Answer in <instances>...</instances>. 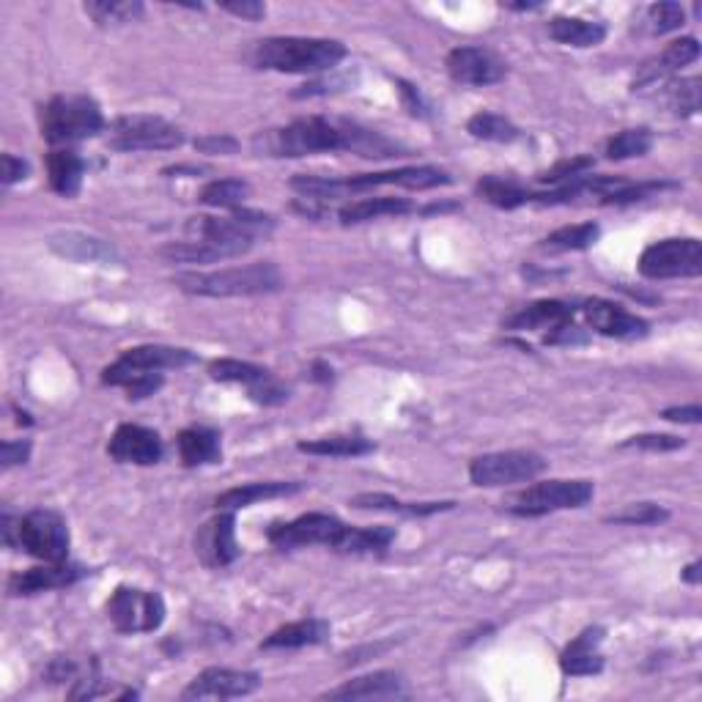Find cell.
Returning a JSON list of instances; mask_svg holds the SVG:
<instances>
[{"mask_svg": "<svg viewBox=\"0 0 702 702\" xmlns=\"http://www.w3.org/2000/svg\"><path fill=\"white\" fill-rule=\"evenodd\" d=\"M256 149L272 157H310L327 155V151H352L366 160L401 157V146L379 132L366 130L355 121L321 119V115H308L280 130L263 132L256 137Z\"/></svg>", "mask_w": 702, "mask_h": 702, "instance_id": "1", "label": "cell"}, {"mask_svg": "<svg viewBox=\"0 0 702 702\" xmlns=\"http://www.w3.org/2000/svg\"><path fill=\"white\" fill-rule=\"evenodd\" d=\"M451 173L434 165L398 168V171L382 173H360L348 178H327V176H294L292 189H297L308 200L343 198L352 193H368L377 187H406V189H434L451 184Z\"/></svg>", "mask_w": 702, "mask_h": 702, "instance_id": "2", "label": "cell"}, {"mask_svg": "<svg viewBox=\"0 0 702 702\" xmlns=\"http://www.w3.org/2000/svg\"><path fill=\"white\" fill-rule=\"evenodd\" d=\"M346 58V47L335 39H313V36H272L258 41L253 50V63L269 72L286 75H316L332 72Z\"/></svg>", "mask_w": 702, "mask_h": 702, "instance_id": "3", "label": "cell"}, {"mask_svg": "<svg viewBox=\"0 0 702 702\" xmlns=\"http://www.w3.org/2000/svg\"><path fill=\"white\" fill-rule=\"evenodd\" d=\"M173 286L195 297H261L283 286V274L274 263H247V267L218 269V272H182Z\"/></svg>", "mask_w": 702, "mask_h": 702, "instance_id": "4", "label": "cell"}, {"mask_svg": "<svg viewBox=\"0 0 702 702\" xmlns=\"http://www.w3.org/2000/svg\"><path fill=\"white\" fill-rule=\"evenodd\" d=\"M104 130V115L91 97L63 94L52 97L41 110V137L50 146H72L97 137Z\"/></svg>", "mask_w": 702, "mask_h": 702, "instance_id": "5", "label": "cell"}, {"mask_svg": "<svg viewBox=\"0 0 702 702\" xmlns=\"http://www.w3.org/2000/svg\"><path fill=\"white\" fill-rule=\"evenodd\" d=\"M184 144V132L160 115H121L110 124L113 151H171Z\"/></svg>", "mask_w": 702, "mask_h": 702, "instance_id": "6", "label": "cell"}, {"mask_svg": "<svg viewBox=\"0 0 702 702\" xmlns=\"http://www.w3.org/2000/svg\"><path fill=\"white\" fill-rule=\"evenodd\" d=\"M593 480H543L519 491L510 500V514L516 516H546L554 510L584 508L593 500Z\"/></svg>", "mask_w": 702, "mask_h": 702, "instance_id": "7", "label": "cell"}, {"mask_svg": "<svg viewBox=\"0 0 702 702\" xmlns=\"http://www.w3.org/2000/svg\"><path fill=\"white\" fill-rule=\"evenodd\" d=\"M346 535L348 525H343L332 514H305L297 516L294 521H280V525H272L267 530L269 543L280 552H292V549L303 546H327L341 552Z\"/></svg>", "mask_w": 702, "mask_h": 702, "instance_id": "8", "label": "cell"}, {"mask_svg": "<svg viewBox=\"0 0 702 702\" xmlns=\"http://www.w3.org/2000/svg\"><path fill=\"white\" fill-rule=\"evenodd\" d=\"M20 549L41 563H63L69 554V527L58 510L36 508L17 521Z\"/></svg>", "mask_w": 702, "mask_h": 702, "instance_id": "9", "label": "cell"}, {"mask_svg": "<svg viewBox=\"0 0 702 702\" xmlns=\"http://www.w3.org/2000/svg\"><path fill=\"white\" fill-rule=\"evenodd\" d=\"M640 274L651 280L700 278L702 274V245L694 236L683 239H662L645 247L640 256Z\"/></svg>", "mask_w": 702, "mask_h": 702, "instance_id": "10", "label": "cell"}, {"mask_svg": "<svg viewBox=\"0 0 702 702\" xmlns=\"http://www.w3.org/2000/svg\"><path fill=\"white\" fill-rule=\"evenodd\" d=\"M108 617L121 635H151L165 623V601L149 590L119 588L108 601Z\"/></svg>", "mask_w": 702, "mask_h": 702, "instance_id": "11", "label": "cell"}, {"mask_svg": "<svg viewBox=\"0 0 702 702\" xmlns=\"http://www.w3.org/2000/svg\"><path fill=\"white\" fill-rule=\"evenodd\" d=\"M198 357L189 348L176 346H135L126 348L124 355L102 371V382L110 387H124L130 379L144 377V373H160L165 368H187Z\"/></svg>", "mask_w": 702, "mask_h": 702, "instance_id": "12", "label": "cell"}, {"mask_svg": "<svg viewBox=\"0 0 702 702\" xmlns=\"http://www.w3.org/2000/svg\"><path fill=\"white\" fill-rule=\"evenodd\" d=\"M543 469H546V461L538 453L500 451L472 458L469 478H472L475 485H483V489H500V485L535 480Z\"/></svg>", "mask_w": 702, "mask_h": 702, "instance_id": "13", "label": "cell"}, {"mask_svg": "<svg viewBox=\"0 0 702 702\" xmlns=\"http://www.w3.org/2000/svg\"><path fill=\"white\" fill-rule=\"evenodd\" d=\"M209 373H212V379H218V382L242 384V387H247V395H250L256 404L280 406L288 401L286 384L278 382L267 368L253 366V362L214 360L212 366H209Z\"/></svg>", "mask_w": 702, "mask_h": 702, "instance_id": "14", "label": "cell"}, {"mask_svg": "<svg viewBox=\"0 0 702 702\" xmlns=\"http://www.w3.org/2000/svg\"><path fill=\"white\" fill-rule=\"evenodd\" d=\"M258 686H261V675L250 669L209 667L189 680L187 689L182 691V700H234V697L253 694Z\"/></svg>", "mask_w": 702, "mask_h": 702, "instance_id": "15", "label": "cell"}, {"mask_svg": "<svg viewBox=\"0 0 702 702\" xmlns=\"http://www.w3.org/2000/svg\"><path fill=\"white\" fill-rule=\"evenodd\" d=\"M447 72H451L453 81L461 83V86L483 88L505 81L508 66H505L503 58L494 50H489V47H456V50L447 56Z\"/></svg>", "mask_w": 702, "mask_h": 702, "instance_id": "16", "label": "cell"}, {"mask_svg": "<svg viewBox=\"0 0 702 702\" xmlns=\"http://www.w3.org/2000/svg\"><path fill=\"white\" fill-rule=\"evenodd\" d=\"M195 554L209 568H225L239 557L242 549L236 543V519L231 510H220V516L200 527L198 535H195Z\"/></svg>", "mask_w": 702, "mask_h": 702, "instance_id": "17", "label": "cell"}, {"mask_svg": "<svg viewBox=\"0 0 702 702\" xmlns=\"http://www.w3.org/2000/svg\"><path fill=\"white\" fill-rule=\"evenodd\" d=\"M108 453L113 461L119 464H137V467H151L162 458L165 447L157 431L146 429V426L124 423L115 429V434L110 436Z\"/></svg>", "mask_w": 702, "mask_h": 702, "instance_id": "18", "label": "cell"}, {"mask_svg": "<svg viewBox=\"0 0 702 702\" xmlns=\"http://www.w3.org/2000/svg\"><path fill=\"white\" fill-rule=\"evenodd\" d=\"M582 313L599 335L617 337V341H637V337H645L648 330H651L645 319L628 313L626 308L609 303V299H588Z\"/></svg>", "mask_w": 702, "mask_h": 702, "instance_id": "19", "label": "cell"}, {"mask_svg": "<svg viewBox=\"0 0 702 702\" xmlns=\"http://www.w3.org/2000/svg\"><path fill=\"white\" fill-rule=\"evenodd\" d=\"M86 568L75 566V563H45L39 568H28L9 579V593L12 595H36L47 593V590L69 588V584L81 582L86 577Z\"/></svg>", "mask_w": 702, "mask_h": 702, "instance_id": "20", "label": "cell"}, {"mask_svg": "<svg viewBox=\"0 0 702 702\" xmlns=\"http://www.w3.org/2000/svg\"><path fill=\"white\" fill-rule=\"evenodd\" d=\"M606 631L601 626L584 628L582 635L571 642L559 656V669L568 678H584V675H599L604 669V656H601V642Z\"/></svg>", "mask_w": 702, "mask_h": 702, "instance_id": "21", "label": "cell"}, {"mask_svg": "<svg viewBox=\"0 0 702 702\" xmlns=\"http://www.w3.org/2000/svg\"><path fill=\"white\" fill-rule=\"evenodd\" d=\"M395 697H406L404 680L398 673L382 669V673L348 680V683L321 694V700H395Z\"/></svg>", "mask_w": 702, "mask_h": 702, "instance_id": "22", "label": "cell"}, {"mask_svg": "<svg viewBox=\"0 0 702 702\" xmlns=\"http://www.w3.org/2000/svg\"><path fill=\"white\" fill-rule=\"evenodd\" d=\"M50 247L63 258L83 263H115L119 253L110 242L99 239V236L77 234V231H63V234L50 236Z\"/></svg>", "mask_w": 702, "mask_h": 702, "instance_id": "23", "label": "cell"}, {"mask_svg": "<svg viewBox=\"0 0 702 702\" xmlns=\"http://www.w3.org/2000/svg\"><path fill=\"white\" fill-rule=\"evenodd\" d=\"M303 489V483H286V480H263V483H245L234 485V489L223 491L214 500L218 510H239L250 508V505L263 503V500H278V497H292Z\"/></svg>", "mask_w": 702, "mask_h": 702, "instance_id": "24", "label": "cell"}, {"mask_svg": "<svg viewBox=\"0 0 702 702\" xmlns=\"http://www.w3.org/2000/svg\"><path fill=\"white\" fill-rule=\"evenodd\" d=\"M574 321V308L559 299H541V303H532L527 308L516 310L514 316L505 319V327L508 330H557V327Z\"/></svg>", "mask_w": 702, "mask_h": 702, "instance_id": "25", "label": "cell"}, {"mask_svg": "<svg viewBox=\"0 0 702 702\" xmlns=\"http://www.w3.org/2000/svg\"><path fill=\"white\" fill-rule=\"evenodd\" d=\"M330 637V623L319 620V617H308V620H297V623H286V626H280L278 631L267 637L261 642L263 651H292V648H310V645H321Z\"/></svg>", "mask_w": 702, "mask_h": 702, "instance_id": "26", "label": "cell"}, {"mask_svg": "<svg viewBox=\"0 0 702 702\" xmlns=\"http://www.w3.org/2000/svg\"><path fill=\"white\" fill-rule=\"evenodd\" d=\"M83 173H86V162L77 151L72 149H56L47 157V176H50L52 193L63 195V198H75L83 187Z\"/></svg>", "mask_w": 702, "mask_h": 702, "instance_id": "27", "label": "cell"}, {"mask_svg": "<svg viewBox=\"0 0 702 702\" xmlns=\"http://www.w3.org/2000/svg\"><path fill=\"white\" fill-rule=\"evenodd\" d=\"M409 212H415L411 200L382 195V198H362L355 200V204L341 206V209H337V220H341L343 225H357L379 218H401V214Z\"/></svg>", "mask_w": 702, "mask_h": 702, "instance_id": "28", "label": "cell"}, {"mask_svg": "<svg viewBox=\"0 0 702 702\" xmlns=\"http://www.w3.org/2000/svg\"><path fill=\"white\" fill-rule=\"evenodd\" d=\"M178 458L184 467H204V464H218L223 451H220V434L204 426L184 429L176 440Z\"/></svg>", "mask_w": 702, "mask_h": 702, "instance_id": "29", "label": "cell"}, {"mask_svg": "<svg viewBox=\"0 0 702 702\" xmlns=\"http://www.w3.org/2000/svg\"><path fill=\"white\" fill-rule=\"evenodd\" d=\"M549 36L568 47H595L604 41L606 28L601 23H590V20L554 17L549 23Z\"/></svg>", "mask_w": 702, "mask_h": 702, "instance_id": "30", "label": "cell"}, {"mask_svg": "<svg viewBox=\"0 0 702 702\" xmlns=\"http://www.w3.org/2000/svg\"><path fill=\"white\" fill-rule=\"evenodd\" d=\"M299 451L310 453V456H330V458H355L366 456V453L377 451L371 440L357 434H337V436H321V440L299 442Z\"/></svg>", "mask_w": 702, "mask_h": 702, "instance_id": "31", "label": "cell"}, {"mask_svg": "<svg viewBox=\"0 0 702 702\" xmlns=\"http://www.w3.org/2000/svg\"><path fill=\"white\" fill-rule=\"evenodd\" d=\"M348 505H355L360 510H387V514L401 516H434L442 514V510L456 508V503H401L390 494H357Z\"/></svg>", "mask_w": 702, "mask_h": 702, "instance_id": "32", "label": "cell"}, {"mask_svg": "<svg viewBox=\"0 0 702 702\" xmlns=\"http://www.w3.org/2000/svg\"><path fill=\"white\" fill-rule=\"evenodd\" d=\"M160 256L168 258L173 263H214L223 258H234L225 247L209 245V242H168L165 247H160Z\"/></svg>", "mask_w": 702, "mask_h": 702, "instance_id": "33", "label": "cell"}, {"mask_svg": "<svg viewBox=\"0 0 702 702\" xmlns=\"http://www.w3.org/2000/svg\"><path fill=\"white\" fill-rule=\"evenodd\" d=\"M478 193L483 195V200H489L491 206H497V209H519V206L530 204L532 193L530 189L519 187L510 178H500V176H483L478 182Z\"/></svg>", "mask_w": 702, "mask_h": 702, "instance_id": "34", "label": "cell"}, {"mask_svg": "<svg viewBox=\"0 0 702 702\" xmlns=\"http://www.w3.org/2000/svg\"><path fill=\"white\" fill-rule=\"evenodd\" d=\"M250 198V184L245 178H214L200 189L198 200L214 209H239Z\"/></svg>", "mask_w": 702, "mask_h": 702, "instance_id": "35", "label": "cell"}, {"mask_svg": "<svg viewBox=\"0 0 702 702\" xmlns=\"http://www.w3.org/2000/svg\"><path fill=\"white\" fill-rule=\"evenodd\" d=\"M395 541L393 527H348L341 554H382Z\"/></svg>", "mask_w": 702, "mask_h": 702, "instance_id": "36", "label": "cell"}, {"mask_svg": "<svg viewBox=\"0 0 702 702\" xmlns=\"http://www.w3.org/2000/svg\"><path fill=\"white\" fill-rule=\"evenodd\" d=\"M467 132L478 140H491V144H514L516 137H519V126L510 124L505 115L500 113H475L472 119L467 121Z\"/></svg>", "mask_w": 702, "mask_h": 702, "instance_id": "37", "label": "cell"}, {"mask_svg": "<svg viewBox=\"0 0 702 702\" xmlns=\"http://www.w3.org/2000/svg\"><path fill=\"white\" fill-rule=\"evenodd\" d=\"M653 149V132L645 126L637 130H623L606 144V157L609 160H631V157H645Z\"/></svg>", "mask_w": 702, "mask_h": 702, "instance_id": "38", "label": "cell"}, {"mask_svg": "<svg viewBox=\"0 0 702 702\" xmlns=\"http://www.w3.org/2000/svg\"><path fill=\"white\" fill-rule=\"evenodd\" d=\"M88 17L97 20L99 25H121L132 23L144 14V3L137 0H94V3H86Z\"/></svg>", "mask_w": 702, "mask_h": 702, "instance_id": "39", "label": "cell"}, {"mask_svg": "<svg viewBox=\"0 0 702 702\" xmlns=\"http://www.w3.org/2000/svg\"><path fill=\"white\" fill-rule=\"evenodd\" d=\"M601 229L595 223H582V225H566V229H557L543 239V247L549 250H588L590 245H595Z\"/></svg>", "mask_w": 702, "mask_h": 702, "instance_id": "40", "label": "cell"}, {"mask_svg": "<svg viewBox=\"0 0 702 702\" xmlns=\"http://www.w3.org/2000/svg\"><path fill=\"white\" fill-rule=\"evenodd\" d=\"M669 519V510H664L656 503H631L617 514L606 516L609 525H631V527H648V525H662Z\"/></svg>", "mask_w": 702, "mask_h": 702, "instance_id": "41", "label": "cell"}, {"mask_svg": "<svg viewBox=\"0 0 702 702\" xmlns=\"http://www.w3.org/2000/svg\"><path fill=\"white\" fill-rule=\"evenodd\" d=\"M700 58V41L694 36H683V39H675L673 45H667V50L662 52V58L656 61V72L658 75H667V72H675L680 66H689Z\"/></svg>", "mask_w": 702, "mask_h": 702, "instance_id": "42", "label": "cell"}, {"mask_svg": "<svg viewBox=\"0 0 702 702\" xmlns=\"http://www.w3.org/2000/svg\"><path fill=\"white\" fill-rule=\"evenodd\" d=\"M669 108L678 115H691L700 110V81L689 77V81H675L667 86Z\"/></svg>", "mask_w": 702, "mask_h": 702, "instance_id": "43", "label": "cell"}, {"mask_svg": "<svg viewBox=\"0 0 702 702\" xmlns=\"http://www.w3.org/2000/svg\"><path fill=\"white\" fill-rule=\"evenodd\" d=\"M678 184L673 182H640V184H623L620 189H615L612 195H606V198H601V204H615V206H623V204H637V200H645L651 198V195H658L664 193V189H675Z\"/></svg>", "mask_w": 702, "mask_h": 702, "instance_id": "44", "label": "cell"}, {"mask_svg": "<svg viewBox=\"0 0 702 702\" xmlns=\"http://www.w3.org/2000/svg\"><path fill=\"white\" fill-rule=\"evenodd\" d=\"M648 23H651L653 34H669V30H678L686 23V12L680 3L664 0V3H653L648 9Z\"/></svg>", "mask_w": 702, "mask_h": 702, "instance_id": "45", "label": "cell"}, {"mask_svg": "<svg viewBox=\"0 0 702 702\" xmlns=\"http://www.w3.org/2000/svg\"><path fill=\"white\" fill-rule=\"evenodd\" d=\"M683 445L686 442L675 434H640V436H631V440H626L620 447L623 451H631V447H637V451L669 453V451H680Z\"/></svg>", "mask_w": 702, "mask_h": 702, "instance_id": "46", "label": "cell"}, {"mask_svg": "<svg viewBox=\"0 0 702 702\" xmlns=\"http://www.w3.org/2000/svg\"><path fill=\"white\" fill-rule=\"evenodd\" d=\"M593 165H595L593 157H574V160L557 162V165L549 168V171L541 173L538 178H541L543 184H563V182H568V178L588 173Z\"/></svg>", "mask_w": 702, "mask_h": 702, "instance_id": "47", "label": "cell"}, {"mask_svg": "<svg viewBox=\"0 0 702 702\" xmlns=\"http://www.w3.org/2000/svg\"><path fill=\"white\" fill-rule=\"evenodd\" d=\"M160 387H162V373H144V377H135L124 384L126 398L130 401L149 398V395H155Z\"/></svg>", "mask_w": 702, "mask_h": 702, "instance_id": "48", "label": "cell"}, {"mask_svg": "<svg viewBox=\"0 0 702 702\" xmlns=\"http://www.w3.org/2000/svg\"><path fill=\"white\" fill-rule=\"evenodd\" d=\"M28 173H30V165L23 160V157H14V155L0 157V178H3L7 187H12V184L17 182H25Z\"/></svg>", "mask_w": 702, "mask_h": 702, "instance_id": "49", "label": "cell"}, {"mask_svg": "<svg viewBox=\"0 0 702 702\" xmlns=\"http://www.w3.org/2000/svg\"><path fill=\"white\" fill-rule=\"evenodd\" d=\"M195 149L204 151V155H234V151L239 149V144L229 135H209L198 137V140H195Z\"/></svg>", "mask_w": 702, "mask_h": 702, "instance_id": "50", "label": "cell"}, {"mask_svg": "<svg viewBox=\"0 0 702 702\" xmlns=\"http://www.w3.org/2000/svg\"><path fill=\"white\" fill-rule=\"evenodd\" d=\"M30 458L28 440H7L3 442V469H12L17 464H25Z\"/></svg>", "mask_w": 702, "mask_h": 702, "instance_id": "51", "label": "cell"}, {"mask_svg": "<svg viewBox=\"0 0 702 702\" xmlns=\"http://www.w3.org/2000/svg\"><path fill=\"white\" fill-rule=\"evenodd\" d=\"M220 9L229 14H236L242 20H263L267 14V7L258 3V0H242V3H220Z\"/></svg>", "mask_w": 702, "mask_h": 702, "instance_id": "52", "label": "cell"}, {"mask_svg": "<svg viewBox=\"0 0 702 702\" xmlns=\"http://www.w3.org/2000/svg\"><path fill=\"white\" fill-rule=\"evenodd\" d=\"M662 417H664V420H669V423H691V426H697L702 420V409L697 404L673 406V409H664Z\"/></svg>", "mask_w": 702, "mask_h": 702, "instance_id": "53", "label": "cell"}, {"mask_svg": "<svg viewBox=\"0 0 702 702\" xmlns=\"http://www.w3.org/2000/svg\"><path fill=\"white\" fill-rule=\"evenodd\" d=\"M398 86H401V94H404L406 108H409V113H411V115H426V110H423V99H420V94H417V88H411L409 83H404V81H401Z\"/></svg>", "mask_w": 702, "mask_h": 702, "instance_id": "54", "label": "cell"}, {"mask_svg": "<svg viewBox=\"0 0 702 702\" xmlns=\"http://www.w3.org/2000/svg\"><path fill=\"white\" fill-rule=\"evenodd\" d=\"M700 568H702V563H691V566H686V568H683V574H680V577H683V582H689V584H700V579H702Z\"/></svg>", "mask_w": 702, "mask_h": 702, "instance_id": "55", "label": "cell"}, {"mask_svg": "<svg viewBox=\"0 0 702 702\" xmlns=\"http://www.w3.org/2000/svg\"><path fill=\"white\" fill-rule=\"evenodd\" d=\"M313 371H316V379H319V382H330L332 379V368H327L324 362H316Z\"/></svg>", "mask_w": 702, "mask_h": 702, "instance_id": "56", "label": "cell"}, {"mask_svg": "<svg viewBox=\"0 0 702 702\" xmlns=\"http://www.w3.org/2000/svg\"><path fill=\"white\" fill-rule=\"evenodd\" d=\"M508 9H514V12H532V9H541V3H508Z\"/></svg>", "mask_w": 702, "mask_h": 702, "instance_id": "57", "label": "cell"}]
</instances>
